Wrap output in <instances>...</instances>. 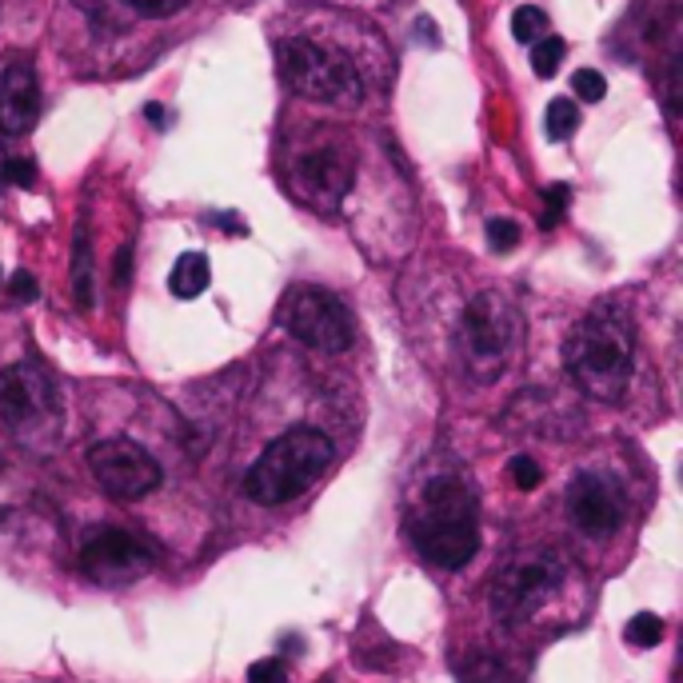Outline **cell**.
<instances>
[{
    "mask_svg": "<svg viewBox=\"0 0 683 683\" xmlns=\"http://www.w3.org/2000/svg\"><path fill=\"white\" fill-rule=\"evenodd\" d=\"M128 9L140 12V17H152V21H164V17H177L192 4V0H125Z\"/></svg>",
    "mask_w": 683,
    "mask_h": 683,
    "instance_id": "23",
    "label": "cell"
},
{
    "mask_svg": "<svg viewBox=\"0 0 683 683\" xmlns=\"http://www.w3.org/2000/svg\"><path fill=\"white\" fill-rule=\"evenodd\" d=\"M408 536L428 564L444 572H460L480 552V504L472 484L456 472L431 476L412 495Z\"/></svg>",
    "mask_w": 683,
    "mask_h": 683,
    "instance_id": "1",
    "label": "cell"
},
{
    "mask_svg": "<svg viewBox=\"0 0 683 683\" xmlns=\"http://www.w3.org/2000/svg\"><path fill=\"white\" fill-rule=\"evenodd\" d=\"M209 285H212V268H209V256L204 253H184L177 264H172L169 288L177 300H196Z\"/></svg>",
    "mask_w": 683,
    "mask_h": 683,
    "instance_id": "14",
    "label": "cell"
},
{
    "mask_svg": "<svg viewBox=\"0 0 683 683\" xmlns=\"http://www.w3.org/2000/svg\"><path fill=\"white\" fill-rule=\"evenodd\" d=\"M515 340H520V316L500 292H480L468 300L460 316V348L463 369L476 384H492L508 369Z\"/></svg>",
    "mask_w": 683,
    "mask_h": 683,
    "instance_id": "6",
    "label": "cell"
},
{
    "mask_svg": "<svg viewBox=\"0 0 683 683\" xmlns=\"http://www.w3.org/2000/svg\"><path fill=\"white\" fill-rule=\"evenodd\" d=\"M280 324L292 332L300 344L316 348V352H348L356 340V320L348 312L340 296L328 288H292L280 305Z\"/></svg>",
    "mask_w": 683,
    "mask_h": 683,
    "instance_id": "8",
    "label": "cell"
},
{
    "mask_svg": "<svg viewBox=\"0 0 683 683\" xmlns=\"http://www.w3.org/2000/svg\"><path fill=\"white\" fill-rule=\"evenodd\" d=\"M559 576H564V568H559L556 552H524L495 572L488 604L504 623H524L556 596Z\"/></svg>",
    "mask_w": 683,
    "mask_h": 683,
    "instance_id": "7",
    "label": "cell"
},
{
    "mask_svg": "<svg viewBox=\"0 0 683 683\" xmlns=\"http://www.w3.org/2000/svg\"><path fill=\"white\" fill-rule=\"evenodd\" d=\"M88 468H93L96 484L105 488L113 500H140V495L157 492L160 488V463L152 460L148 448H140L137 440H100L88 452Z\"/></svg>",
    "mask_w": 683,
    "mask_h": 683,
    "instance_id": "9",
    "label": "cell"
},
{
    "mask_svg": "<svg viewBox=\"0 0 683 683\" xmlns=\"http://www.w3.org/2000/svg\"><path fill=\"white\" fill-rule=\"evenodd\" d=\"M663 640V620L652 611H640L636 620H628V643L631 648H655Z\"/></svg>",
    "mask_w": 683,
    "mask_h": 683,
    "instance_id": "20",
    "label": "cell"
},
{
    "mask_svg": "<svg viewBox=\"0 0 683 683\" xmlns=\"http://www.w3.org/2000/svg\"><path fill=\"white\" fill-rule=\"evenodd\" d=\"M296 196H305L312 209H337L344 192L352 189V160L332 152V148H316L296 160L292 172Z\"/></svg>",
    "mask_w": 683,
    "mask_h": 683,
    "instance_id": "11",
    "label": "cell"
},
{
    "mask_svg": "<svg viewBox=\"0 0 683 683\" xmlns=\"http://www.w3.org/2000/svg\"><path fill=\"white\" fill-rule=\"evenodd\" d=\"M41 120V81L29 61H12L0 76V132L24 137Z\"/></svg>",
    "mask_w": 683,
    "mask_h": 683,
    "instance_id": "13",
    "label": "cell"
},
{
    "mask_svg": "<svg viewBox=\"0 0 683 683\" xmlns=\"http://www.w3.org/2000/svg\"><path fill=\"white\" fill-rule=\"evenodd\" d=\"M488 244H492V253H512L515 244H520V224L508 221V216L488 221Z\"/></svg>",
    "mask_w": 683,
    "mask_h": 683,
    "instance_id": "22",
    "label": "cell"
},
{
    "mask_svg": "<svg viewBox=\"0 0 683 683\" xmlns=\"http://www.w3.org/2000/svg\"><path fill=\"white\" fill-rule=\"evenodd\" d=\"M128 264H132V248H120V256H116V285L128 280Z\"/></svg>",
    "mask_w": 683,
    "mask_h": 683,
    "instance_id": "30",
    "label": "cell"
},
{
    "mask_svg": "<svg viewBox=\"0 0 683 683\" xmlns=\"http://www.w3.org/2000/svg\"><path fill=\"white\" fill-rule=\"evenodd\" d=\"M73 296L81 308H93V248H88V228L76 232V244H73Z\"/></svg>",
    "mask_w": 683,
    "mask_h": 683,
    "instance_id": "16",
    "label": "cell"
},
{
    "mask_svg": "<svg viewBox=\"0 0 683 683\" xmlns=\"http://www.w3.org/2000/svg\"><path fill=\"white\" fill-rule=\"evenodd\" d=\"M276 64H280L285 85L296 96L316 100V105L352 108L364 96V81L352 68V61H344L340 53H328L305 36H288V41L276 44Z\"/></svg>",
    "mask_w": 683,
    "mask_h": 683,
    "instance_id": "5",
    "label": "cell"
},
{
    "mask_svg": "<svg viewBox=\"0 0 683 683\" xmlns=\"http://www.w3.org/2000/svg\"><path fill=\"white\" fill-rule=\"evenodd\" d=\"M572 93H576L579 100H588V105H599V100L608 96V81H604L596 68H579V73L572 76Z\"/></svg>",
    "mask_w": 683,
    "mask_h": 683,
    "instance_id": "21",
    "label": "cell"
},
{
    "mask_svg": "<svg viewBox=\"0 0 683 683\" xmlns=\"http://www.w3.org/2000/svg\"><path fill=\"white\" fill-rule=\"evenodd\" d=\"M568 376L584 396L616 404L628 392L636 369V328L620 305H596L564 344Z\"/></svg>",
    "mask_w": 683,
    "mask_h": 683,
    "instance_id": "2",
    "label": "cell"
},
{
    "mask_svg": "<svg viewBox=\"0 0 683 683\" xmlns=\"http://www.w3.org/2000/svg\"><path fill=\"white\" fill-rule=\"evenodd\" d=\"M663 100H668V116H680V61H672L668 68V85H663Z\"/></svg>",
    "mask_w": 683,
    "mask_h": 683,
    "instance_id": "29",
    "label": "cell"
},
{
    "mask_svg": "<svg viewBox=\"0 0 683 683\" xmlns=\"http://www.w3.org/2000/svg\"><path fill=\"white\" fill-rule=\"evenodd\" d=\"M9 292H12V300H17V305H32V300L41 296V285H36V276L24 273V268H21V273H12Z\"/></svg>",
    "mask_w": 683,
    "mask_h": 683,
    "instance_id": "28",
    "label": "cell"
},
{
    "mask_svg": "<svg viewBox=\"0 0 683 683\" xmlns=\"http://www.w3.org/2000/svg\"><path fill=\"white\" fill-rule=\"evenodd\" d=\"M152 544L125 527H105V532H93L81 547V568L93 584L100 588H120V584H132L152 568Z\"/></svg>",
    "mask_w": 683,
    "mask_h": 683,
    "instance_id": "10",
    "label": "cell"
},
{
    "mask_svg": "<svg viewBox=\"0 0 683 683\" xmlns=\"http://www.w3.org/2000/svg\"><path fill=\"white\" fill-rule=\"evenodd\" d=\"M564 53H568V44L559 41L556 32L540 36V41L532 44V73H536L540 81H552V76L559 73V64H564Z\"/></svg>",
    "mask_w": 683,
    "mask_h": 683,
    "instance_id": "17",
    "label": "cell"
},
{
    "mask_svg": "<svg viewBox=\"0 0 683 683\" xmlns=\"http://www.w3.org/2000/svg\"><path fill=\"white\" fill-rule=\"evenodd\" d=\"M332 463V440L320 428H288L285 436H276L260 452V460L244 476V492L248 500L264 508H280L296 500L300 492L324 476Z\"/></svg>",
    "mask_w": 683,
    "mask_h": 683,
    "instance_id": "3",
    "label": "cell"
},
{
    "mask_svg": "<svg viewBox=\"0 0 683 683\" xmlns=\"http://www.w3.org/2000/svg\"><path fill=\"white\" fill-rule=\"evenodd\" d=\"M579 128V108L576 100H568V96H556L552 105H547V137L552 140H572Z\"/></svg>",
    "mask_w": 683,
    "mask_h": 683,
    "instance_id": "18",
    "label": "cell"
},
{
    "mask_svg": "<svg viewBox=\"0 0 683 683\" xmlns=\"http://www.w3.org/2000/svg\"><path fill=\"white\" fill-rule=\"evenodd\" d=\"M540 480H544L540 463L532 460V456H515V460H512V484L520 488V492H536Z\"/></svg>",
    "mask_w": 683,
    "mask_h": 683,
    "instance_id": "24",
    "label": "cell"
},
{
    "mask_svg": "<svg viewBox=\"0 0 683 683\" xmlns=\"http://www.w3.org/2000/svg\"><path fill=\"white\" fill-rule=\"evenodd\" d=\"M4 180L9 184H17V189H32V180H36V164L24 157H12L4 160Z\"/></svg>",
    "mask_w": 683,
    "mask_h": 683,
    "instance_id": "27",
    "label": "cell"
},
{
    "mask_svg": "<svg viewBox=\"0 0 683 683\" xmlns=\"http://www.w3.org/2000/svg\"><path fill=\"white\" fill-rule=\"evenodd\" d=\"M547 12L536 9V4H520V9L512 12V36L520 44H536L540 36H547Z\"/></svg>",
    "mask_w": 683,
    "mask_h": 683,
    "instance_id": "19",
    "label": "cell"
},
{
    "mask_svg": "<svg viewBox=\"0 0 683 683\" xmlns=\"http://www.w3.org/2000/svg\"><path fill=\"white\" fill-rule=\"evenodd\" d=\"M460 683H520V675L504 660L488 652H472L460 663Z\"/></svg>",
    "mask_w": 683,
    "mask_h": 683,
    "instance_id": "15",
    "label": "cell"
},
{
    "mask_svg": "<svg viewBox=\"0 0 683 683\" xmlns=\"http://www.w3.org/2000/svg\"><path fill=\"white\" fill-rule=\"evenodd\" d=\"M0 420L32 448L53 444L61 431V392L53 372L36 360H17L0 372Z\"/></svg>",
    "mask_w": 683,
    "mask_h": 683,
    "instance_id": "4",
    "label": "cell"
},
{
    "mask_svg": "<svg viewBox=\"0 0 683 683\" xmlns=\"http://www.w3.org/2000/svg\"><path fill=\"white\" fill-rule=\"evenodd\" d=\"M568 508H572V520L579 524V532L591 540H608L623 520V500L616 492V484L596 472L576 476V484L568 492Z\"/></svg>",
    "mask_w": 683,
    "mask_h": 683,
    "instance_id": "12",
    "label": "cell"
},
{
    "mask_svg": "<svg viewBox=\"0 0 683 683\" xmlns=\"http://www.w3.org/2000/svg\"><path fill=\"white\" fill-rule=\"evenodd\" d=\"M248 683H288V668L285 660H276V655H264L248 668Z\"/></svg>",
    "mask_w": 683,
    "mask_h": 683,
    "instance_id": "25",
    "label": "cell"
},
{
    "mask_svg": "<svg viewBox=\"0 0 683 683\" xmlns=\"http://www.w3.org/2000/svg\"><path fill=\"white\" fill-rule=\"evenodd\" d=\"M568 200H572V189L568 184H547V212H544V228H552V224L564 221V209H568Z\"/></svg>",
    "mask_w": 683,
    "mask_h": 683,
    "instance_id": "26",
    "label": "cell"
},
{
    "mask_svg": "<svg viewBox=\"0 0 683 683\" xmlns=\"http://www.w3.org/2000/svg\"><path fill=\"white\" fill-rule=\"evenodd\" d=\"M145 116H148V120H152L157 128H164V108H160V105H148Z\"/></svg>",
    "mask_w": 683,
    "mask_h": 683,
    "instance_id": "31",
    "label": "cell"
}]
</instances>
